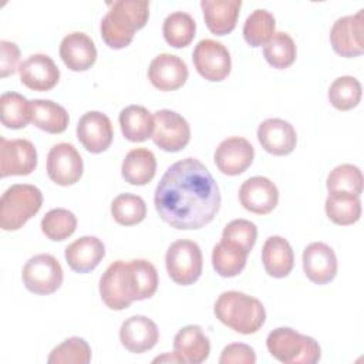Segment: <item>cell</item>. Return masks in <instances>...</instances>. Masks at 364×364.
<instances>
[{"label":"cell","instance_id":"obj_6","mask_svg":"<svg viewBox=\"0 0 364 364\" xmlns=\"http://www.w3.org/2000/svg\"><path fill=\"white\" fill-rule=\"evenodd\" d=\"M43 205L41 191L28 183H14L0 199V228L17 230L31 219Z\"/></svg>","mask_w":364,"mask_h":364},{"label":"cell","instance_id":"obj_21","mask_svg":"<svg viewBox=\"0 0 364 364\" xmlns=\"http://www.w3.org/2000/svg\"><path fill=\"white\" fill-rule=\"evenodd\" d=\"M158 338L159 330L146 316H131L119 328V341L129 353H145L158 343Z\"/></svg>","mask_w":364,"mask_h":364},{"label":"cell","instance_id":"obj_4","mask_svg":"<svg viewBox=\"0 0 364 364\" xmlns=\"http://www.w3.org/2000/svg\"><path fill=\"white\" fill-rule=\"evenodd\" d=\"M216 318L240 334H253L266 321L263 304L246 293L229 290L223 291L213 307Z\"/></svg>","mask_w":364,"mask_h":364},{"label":"cell","instance_id":"obj_10","mask_svg":"<svg viewBox=\"0 0 364 364\" xmlns=\"http://www.w3.org/2000/svg\"><path fill=\"white\" fill-rule=\"evenodd\" d=\"M196 71L208 81L225 80L232 68V60L228 48L216 40H200L192 54Z\"/></svg>","mask_w":364,"mask_h":364},{"label":"cell","instance_id":"obj_17","mask_svg":"<svg viewBox=\"0 0 364 364\" xmlns=\"http://www.w3.org/2000/svg\"><path fill=\"white\" fill-rule=\"evenodd\" d=\"M188 74L189 71L185 61L169 53L156 55L148 67V78L151 84L161 91L181 88L186 82Z\"/></svg>","mask_w":364,"mask_h":364},{"label":"cell","instance_id":"obj_2","mask_svg":"<svg viewBox=\"0 0 364 364\" xmlns=\"http://www.w3.org/2000/svg\"><path fill=\"white\" fill-rule=\"evenodd\" d=\"M158 283L156 269L149 260H115L100 279V294L111 310H124L135 300L152 297Z\"/></svg>","mask_w":364,"mask_h":364},{"label":"cell","instance_id":"obj_31","mask_svg":"<svg viewBox=\"0 0 364 364\" xmlns=\"http://www.w3.org/2000/svg\"><path fill=\"white\" fill-rule=\"evenodd\" d=\"M247 252L240 246L220 240L212 250V264L218 274L222 277H235L246 266Z\"/></svg>","mask_w":364,"mask_h":364},{"label":"cell","instance_id":"obj_35","mask_svg":"<svg viewBox=\"0 0 364 364\" xmlns=\"http://www.w3.org/2000/svg\"><path fill=\"white\" fill-rule=\"evenodd\" d=\"M296 44L293 38L284 31L274 33L263 48V55L266 61L277 70L290 67L296 60Z\"/></svg>","mask_w":364,"mask_h":364},{"label":"cell","instance_id":"obj_36","mask_svg":"<svg viewBox=\"0 0 364 364\" xmlns=\"http://www.w3.org/2000/svg\"><path fill=\"white\" fill-rule=\"evenodd\" d=\"M327 95L334 108L348 111L357 107L361 100V84L355 77L343 75L331 82Z\"/></svg>","mask_w":364,"mask_h":364},{"label":"cell","instance_id":"obj_22","mask_svg":"<svg viewBox=\"0 0 364 364\" xmlns=\"http://www.w3.org/2000/svg\"><path fill=\"white\" fill-rule=\"evenodd\" d=\"M60 57L71 71H85L94 65L97 48L85 33L73 31L61 40Z\"/></svg>","mask_w":364,"mask_h":364},{"label":"cell","instance_id":"obj_8","mask_svg":"<svg viewBox=\"0 0 364 364\" xmlns=\"http://www.w3.org/2000/svg\"><path fill=\"white\" fill-rule=\"evenodd\" d=\"M26 289L34 294H51L63 283V269L58 260L48 253L30 257L21 272Z\"/></svg>","mask_w":364,"mask_h":364},{"label":"cell","instance_id":"obj_42","mask_svg":"<svg viewBox=\"0 0 364 364\" xmlns=\"http://www.w3.org/2000/svg\"><path fill=\"white\" fill-rule=\"evenodd\" d=\"M220 364H255L256 354L255 350L243 343L228 344L220 354Z\"/></svg>","mask_w":364,"mask_h":364},{"label":"cell","instance_id":"obj_32","mask_svg":"<svg viewBox=\"0 0 364 364\" xmlns=\"http://www.w3.org/2000/svg\"><path fill=\"white\" fill-rule=\"evenodd\" d=\"M1 124L11 129H21L31 121V101L18 92H4L0 97Z\"/></svg>","mask_w":364,"mask_h":364},{"label":"cell","instance_id":"obj_14","mask_svg":"<svg viewBox=\"0 0 364 364\" xmlns=\"http://www.w3.org/2000/svg\"><path fill=\"white\" fill-rule=\"evenodd\" d=\"M112 136V124L104 112L88 111L78 119L77 138L88 152H104L111 145Z\"/></svg>","mask_w":364,"mask_h":364},{"label":"cell","instance_id":"obj_39","mask_svg":"<svg viewBox=\"0 0 364 364\" xmlns=\"http://www.w3.org/2000/svg\"><path fill=\"white\" fill-rule=\"evenodd\" d=\"M47 361L48 364H88L91 347L81 337H70L53 348Z\"/></svg>","mask_w":364,"mask_h":364},{"label":"cell","instance_id":"obj_30","mask_svg":"<svg viewBox=\"0 0 364 364\" xmlns=\"http://www.w3.org/2000/svg\"><path fill=\"white\" fill-rule=\"evenodd\" d=\"M324 208L328 219L341 226L353 225L361 216L360 196L348 192H328Z\"/></svg>","mask_w":364,"mask_h":364},{"label":"cell","instance_id":"obj_23","mask_svg":"<svg viewBox=\"0 0 364 364\" xmlns=\"http://www.w3.org/2000/svg\"><path fill=\"white\" fill-rule=\"evenodd\" d=\"M173 353L179 358V363L200 364L209 357L210 341L200 326L189 324L176 333Z\"/></svg>","mask_w":364,"mask_h":364},{"label":"cell","instance_id":"obj_19","mask_svg":"<svg viewBox=\"0 0 364 364\" xmlns=\"http://www.w3.org/2000/svg\"><path fill=\"white\" fill-rule=\"evenodd\" d=\"M257 139L266 152L283 156L296 148L297 134L290 122L280 118H267L257 128Z\"/></svg>","mask_w":364,"mask_h":364},{"label":"cell","instance_id":"obj_12","mask_svg":"<svg viewBox=\"0 0 364 364\" xmlns=\"http://www.w3.org/2000/svg\"><path fill=\"white\" fill-rule=\"evenodd\" d=\"M84 171V164L80 152L73 144H55L47 155V175L61 186L74 185L80 181Z\"/></svg>","mask_w":364,"mask_h":364},{"label":"cell","instance_id":"obj_34","mask_svg":"<svg viewBox=\"0 0 364 364\" xmlns=\"http://www.w3.org/2000/svg\"><path fill=\"white\" fill-rule=\"evenodd\" d=\"M276 20L273 14L264 9L253 10L245 20L243 37L250 47L264 46L274 34Z\"/></svg>","mask_w":364,"mask_h":364},{"label":"cell","instance_id":"obj_24","mask_svg":"<svg viewBox=\"0 0 364 364\" xmlns=\"http://www.w3.org/2000/svg\"><path fill=\"white\" fill-rule=\"evenodd\" d=\"M105 256L104 243L95 236H82L65 247V260L75 273L94 270Z\"/></svg>","mask_w":364,"mask_h":364},{"label":"cell","instance_id":"obj_37","mask_svg":"<svg viewBox=\"0 0 364 364\" xmlns=\"http://www.w3.org/2000/svg\"><path fill=\"white\" fill-rule=\"evenodd\" d=\"M111 213L117 223L132 226L146 216L145 200L134 193H121L111 203Z\"/></svg>","mask_w":364,"mask_h":364},{"label":"cell","instance_id":"obj_13","mask_svg":"<svg viewBox=\"0 0 364 364\" xmlns=\"http://www.w3.org/2000/svg\"><path fill=\"white\" fill-rule=\"evenodd\" d=\"M37 166V151L28 139L0 138V175H30Z\"/></svg>","mask_w":364,"mask_h":364},{"label":"cell","instance_id":"obj_20","mask_svg":"<svg viewBox=\"0 0 364 364\" xmlns=\"http://www.w3.org/2000/svg\"><path fill=\"white\" fill-rule=\"evenodd\" d=\"M21 82L34 91H48L60 80V70L47 54H33L18 65Z\"/></svg>","mask_w":364,"mask_h":364},{"label":"cell","instance_id":"obj_26","mask_svg":"<svg viewBox=\"0 0 364 364\" xmlns=\"http://www.w3.org/2000/svg\"><path fill=\"white\" fill-rule=\"evenodd\" d=\"M262 262L272 277H286L294 266V253L290 243L282 236H270L262 247Z\"/></svg>","mask_w":364,"mask_h":364},{"label":"cell","instance_id":"obj_29","mask_svg":"<svg viewBox=\"0 0 364 364\" xmlns=\"http://www.w3.org/2000/svg\"><path fill=\"white\" fill-rule=\"evenodd\" d=\"M31 122L48 134H61L68 127V114L64 107L51 100H33Z\"/></svg>","mask_w":364,"mask_h":364},{"label":"cell","instance_id":"obj_7","mask_svg":"<svg viewBox=\"0 0 364 364\" xmlns=\"http://www.w3.org/2000/svg\"><path fill=\"white\" fill-rule=\"evenodd\" d=\"M165 264L169 277L176 284H193L199 279L203 266V257L199 245L188 239L173 242L166 250Z\"/></svg>","mask_w":364,"mask_h":364},{"label":"cell","instance_id":"obj_40","mask_svg":"<svg viewBox=\"0 0 364 364\" xmlns=\"http://www.w3.org/2000/svg\"><path fill=\"white\" fill-rule=\"evenodd\" d=\"M326 185L328 192H348L360 196L363 192V173L353 164H341L328 173Z\"/></svg>","mask_w":364,"mask_h":364},{"label":"cell","instance_id":"obj_44","mask_svg":"<svg viewBox=\"0 0 364 364\" xmlns=\"http://www.w3.org/2000/svg\"><path fill=\"white\" fill-rule=\"evenodd\" d=\"M154 361H155V363H156V361H159V363H161V361H171V363H179V358H178V357L175 355V353H172V354H171V353H165L164 355H161V357H156V358H155Z\"/></svg>","mask_w":364,"mask_h":364},{"label":"cell","instance_id":"obj_9","mask_svg":"<svg viewBox=\"0 0 364 364\" xmlns=\"http://www.w3.org/2000/svg\"><path fill=\"white\" fill-rule=\"evenodd\" d=\"M154 122L151 138L162 151L178 152L188 145L191 127L181 114L171 109H159L154 115Z\"/></svg>","mask_w":364,"mask_h":364},{"label":"cell","instance_id":"obj_38","mask_svg":"<svg viewBox=\"0 0 364 364\" xmlns=\"http://www.w3.org/2000/svg\"><path fill=\"white\" fill-rule=\"evenodd\" d=\"M77 229L75 215L64 208L48 210L41 219V230L51 240H64L70 237Z\"/></svg>","mask_w":364,"mask_h":364},{"label":"cell","instance_id":"obj_1","mask_svg":"<svg viewBox=\"0 0 364 364\" xmlns=\"http://www.w3.org/2000/svg\"><path fill=\"white\" fill-rule=\"evenodd\" d=\"M154 203L164 222L175 229H200L220 208V192L208 168L196 158L171 165L155 189Z\"/></svg>","mask_w":364,"mask_h":364},{"label":"cell","instance_id":"obj_33","mask_svg":"<svg viewBox=\"0 0 364 364\" xmlns=\"http://www.w3.org/2000/svg\"><path fill=\"white\" fill-rule=\"evenodd\" d=\"M195 31L196 23L193 17L185 11H173L168 14L162 24L165 41L175 48L189 46L195 37Z\"/></svg>","mask_w":364,"mask_h":364},{"label":"cell","instance_id":"obj_27","mask_svg":"<svg viewBox=\"0 0 364 364\" xmlns=\"http://www.w3.org/2000/svg\"><path fill=\"white\" fill-rule=\"evenodd\" d=\"M156 172V159L152 151L146 148L131 149L121 166L122 178L131 185H146L152 181Z\"/></svg>","mask_w":364,"mask_h":364},{"label":"cell","instance_id":"obj_41","mask_svg":"<svg viewBox=\"0 0 364 364\" xmlns=\"http://www.w3.org/2000/svg\"><path fill=\"white\" fill-rule=\"evenodd\" d=\"M257 237V228L253 222L247 219H235L229 222L223 232H222V240L232 242L242 249H245L247 253L253 249Z\"/></svg>","mask_w":364,"mask_h":364},{"label":"cell","instance_id":"obj_16","mask_svg":"<svg viewBox=\"0 0 364 364\" xmlns=\"http://www.w3.org/2000/svg\"><path fill=\"white\" fill-rule=\"evenodd\" d=\"M240 205L256 215L270 213L279 202L277 186L266 176H252L239 189Z\"/></svg>","mask_w":364,"mask_h":364},{"label":"cell","instance_id":"obj_28","mask_svg":"<svg viewBox=\"0 0 364 364\" xmlns=\"http://www.w3.org/2000/svg\"><path fill=\"white\" fill-rule=\"evenodd\" d=\"M154 117L142 105H128L119 112L122 135L131 142H144L152 136Z\"/></svg>","mask_w":364,"mask_h":364},{"label":"cell","instance_id":"obj_15","mask_svg":"<svg viewBox=\"0 0 364 364\" xmlns=\"http://www.w3.org/2000/svg\"><path fill=\"white\" fill-rule=\"evenodd\" d=\"M255 149L252 144L242 136L223 139L215 151V164L218 169L229 176L245 172L253 162Z\"/></svg>","mask_w":364,"mask_h":364},{"label":"cell","instance_id":"obj_18","mask_svg":"<svg viewBox=\"0 0 364 364\" xmlns=\"http://www.w3.org/2000/svg\"><path fill=\"white\" fill-rule=\"evenodd\" d=\"M303 270L307 279L316 284H326L337 274V257L334 250L323 243L313 242L303 250Z\"/></svg>","mask_w":364,"mask_h":364},{"label":"cell","instance_id":"obj_25","mask_svg":"<svg viewBox=\"0 0 364 364\" xmlns=\"http://www.w3.org/2000/svg\"><path fill=\"white\" fill-rule=\"evenodd\" d=\"M240 6V0H202L200 7L209 31L216 36H225L233 31Z\"/></svg>","mask_w":364,"mask_h":364},{"label":"cell","instance_id":"obj_3","mask_svg":"<svg viewBox=\"0 0 364 364\" xmlns=\"http://www.w3.org/2000/svg\"><path fill=\"white\" fill-rule=\"evenodd\" d=\"M148 17L149 1L117 0L109 3V10L101 20V37L108 47L124 48L132 41L135 30L146 24Z\"/></svg>","mask_w":364,"mask_h":364},{"label":"cell","instance_id":"obj_5","mask_svg":"<svg viewBox=\"0 0 364 364\" xmlns=\"http://www.w3.org/2000/svg\"><path fill=\"white\" fill-rule=\"evenodd\" d=\"M269 353L284 364H314L321 357L318 343L290 327H277L266 338Z\"/></svg>","mask_w":364,"mask_h":364},{"label":"cell","instance_id":"obj_11","mask_svg":"<svg viewBox=\"0 0 364 364\" xmlns=\"http://www.w3.org/2000/svg\"><path fill=\"white\" fill-rule=\"evenodd\" d=\"M333 50L341 57H357L364 51V10L337 18L330 31Z\"/></svg>","mask_w":364,"mask_h":364},{"label":"cell","instance_id":"obj_43","mask_svg":"<svg viewBox=\"0 0 364 364\" xmlns=\"http://www.w3.org/2000/svg\"><path fill=\"white\" fill-rule=\"evenodd\" d=\"M0 48H1V65H0V75L4 78L10 74H13L18 67V60H20V50L18 47L11 43L1 40L0 41Z\"/></svg>","mask_w":364,"mask_h":364}]
</instances>
